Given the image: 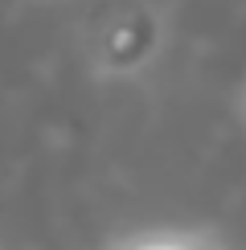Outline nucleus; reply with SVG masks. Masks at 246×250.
Segmentation results:
<instances>
[{"label":"nucleus","mask_w":246,"mask_h":250,"mask_svg":"<svg viewBox=\"0 0 246 250\" xmlns=\"http://www.w3.org/2000/svg\"><path fill=\"white\" fill-rule=\"evenodd\" d=\"M164 49V13L131 4L111 13L90 37V70L102 78H131L160 58Z\"/></svg>","instance_id":"1"},{"label":"nucleus","mask_w":246,"mask_h":250,"mask_svg":"<svg viewBox=\"0 0 246 250\" xmlns=\"http://www.w3.org/2000/svg\"><path fill=\"white\" fill-rule=\"evenodd\" d=\"M107 250H226V246L205 230H144Z\"/></svg>","instance_id":"2"}]
</instances>
